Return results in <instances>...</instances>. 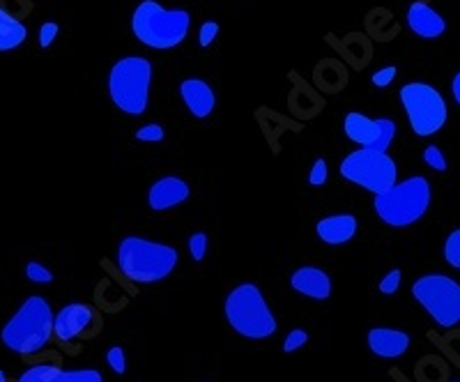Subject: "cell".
Instances as JSON below:
<instances>
[{
  "instance_id": "cell-11",
  "label": "cell",
  "mask_w": 460,
  "mask_h": 382,
  "mask_svg": "<svg viewBox=\"0 0 460 382\" xmlns=\"http://www.w3.org/2000/svg\"><path fill=\"white\" fill-rule=\"evenodd\" d=\"M97 314L90 304L74 302L63 307L53 318V337L60 343H72L95 327Z\"/></svg>"
},
{
  "instance_id": "cell-3",
  "label": "cell",
  "mask_w": 460,
  "mask_h": 382,
  "mask_svg": "<svg viewBox=\"0 0 460 382\" xmlns=\"http://www.w3.org/2000/svg\"><path fill=\"white\" fill-rule=\"evenodd\" d=\"M226 323L235 334L249 341H265L278 330L277 316L256 284H239L223 302Z\"/></svg>"
},
{
  "instance_id": "cell-32",
  "label": "cell",
  "mask_w": 460,
  "mask_h": 382,
  "mask_svg": "<svg viewBox=\"0 0 460 382\" xmlns=\"http://www.w3.org/2000/svg\"><path fill=\"white\" fill-rule=\"evenodd\" d=\"M451 90H454L456 104H458V106H460V72L454 76V81H451Z\"/></svg>"
},
{
  "instance_id": "cell-18",
  "label": "cell",
  "mask_w": 460,
  "mask_h": 382,
  "mask_svg": "<svg viewBox=\"0 0 460 382\" xmlns=\"http://www.w3.org/2000/svg\"><path fill=\"white\" fill-rule=\"evenodd\" d=\"M408 26L412 33L424 37V40H435L447 30V21L442 19V14L428 7V3H412L408 7Z\"/></svg>"
},
{
  "instance_id": "cell-19",
  "label": "cell",
  "mask_w": 460,
  "mask_h": 382,
  "mask_svg": "<svg viewBox=\"0 0 460 382\" xmlns=\"http://www.w3.org/2000/svg\"><path fill=\"white\" fill-rule=\"evenodd\" d=\"M26 37H28L26 26L0 7V51L17 49V46H21L26 42Z\"/></svg>"
},
{
  "instance_id": "cell-16",
  "label": "cell",
  "mask_w": 460,
  "mask_h": 382,
  "mask_svg": "<svg viewBox=\"0 0 460 382\" xmlns=\"http://www.w3.org/2000/svg\"><path fill=\"white\" fill-rule=\"evenodd\" d=\"M180 95L184 99V106L189 109V113L199 121L210 118L212 111L216 106V95L203 79H184L180 83Z\"/></svg>"
},
{
  "instance_id": "cell-24",
  "label": "cell",
  "mask_w": 460,
  "mask_h": 382,
  "mask_svg": "<svg viewBox=\"0 0 460 382\" xmlns=\"http://www.w3.org/2000/svg\"><path fill=\"white\" fill-rule=\"evenodd\" d=\"M308 343V331L301 330V327H295V330H290L288 334H285L284 339V353H297V350H301L304 346Z\"/></svg>"
},
{
  "instance_id": "cell-34",
  "label": "cell",
  "mask_w": 460,
  "mask_h": 382,
  "mask_svg": "<svg viewBox=\"0 0 460 382\" xmlns=\"http://www.w3.org/2000/svg\"><path fill=\"white\" fill-rule=\"evenodd\" d=\"M451 382H460V380H451Z\"/></svg>"
},
{
  "instance_id": "cell-29",
  "label": "cell",
  "mask_w": 460,
  "mask_h": 382,
  "mask_svg": "<svg viewBox=\"0 0 460 382\" xmlns=\"http://www.w3.org/2000/svg\"><path fill=\"white\" fill-rule=\"evenodd\" d=\"M396 76H398L396 67H382V69H378L373 76H370V81H373L375 88H386V86H392L394 81H396Z\"/></svg>"
},
{
  "instance_id": "cell-4",
  "label": "cell",
  "mask_w": 460,
  "mask_h": 382,
  "mask_svg": "<svg viewBox=\"0 0 460 382\" xmlns=\"http://www.w3.org/2000/svg\"><path fill=\"white\" fill-rule=\"evenodd\" d=\"M191 17L184 10H164L157 0H143L131 17V33L148 49L166 51L183 44L189 35Z\"/></svg>"
},
{
  "instance_id": "cell-22",
  "label": "cell",
  "mask_w": 460,
  "mask_h": 382,
  "mask_svg": "<svg viewBox=\"0 0 460 382\" xmlns=\"http://www.w3.org/2000/svg\"><path fill=\"white\" fill-rule=\"evenodd\" d=\"M106 364H108V369L115 373V376H125L127 373L125 348H120V346H111V348L106 350Z\"/></svg>"
},
{
  "instance_id": "cell-20",
  "label": "cell",
  "mask_w": 460,
  "mask_h": 382,
  "mask_svg": "<svg viewBox=\"0 0 460 382\" xmlns=\"http://www.w3.org/2000/svg\"><path fill=\"white\" fill-rule=\"evenodd\" d=\"M26 277H28V281H33V284L37 285H49L53 284V279H56V274L51 272V269L46 268L44 262L40 261H28L26 262Z\"/></svg>"
},
{
  "instance_id": "cell-14",
  "label": "cell",
  "mask_w": 460,
  "mask_h": 382,
  "mask_svg": "<svg viewBox=\"0 0 460 382\" xmlns=\"http://www.w3.org/2000/svg\"><path fill=\"white\" fill-rule=\"evenodd\" d=\"M290 288L300 295L316 300V302H324L331 297V277L324 269L313 268V265H304L297 268L290 274Z\"/></svg>"
},
{
  "instance_id": "cell-33",
  "label": "cell",
  "mask_w": 460,
  "mask_h": 382,
  "mask_svg": "<svg viewBox=\"0 0 460 382\" xmlns=\"http://www.w3.org/2000/svg\"><path fill=\"white\" fill-rule=\"evenodd\" d=\"M0 382H7V378H5V371H0Z\"/></svg>"
},
{
  "instance_id": "cell-5",
  "label": "cell",
  "mask_w": 460,
  "mask_h": 382,
  "mask_svg": "<svg viewBox=\"0 0 460 382\" xmlns=\"http://www.w3.org/2000/svg\"><path fill=\"white\" fill-rule=\"evenodd\" d=\"M431 200V183L426 177L415 175L392 184L386 191L375 196L373 210L389 229H408L426 214Z\"/></svg>"
},
{
  "instance_id": "cell-1",
  "label": "cell",
  "mask_w": 460,
  "mask_h": 382,
  "mask_svg": "<svg viewBox=\"0 0 460 382\" xmlns=\"http://www.w3.org/2000/svg\"><path fill=\"white\" fill-rule=\"evenodd\" d=\"M115 265L131 284L152 285L168 279L180 265V252L166 242L127 235L115 249Z\"/></svg>"
},
{
  "instance_id": "cell-12",
  "label": "cell",
  "mask_w": 460,
  "mask_h": 382,
  "mask_svg": "<svg viewBox=\"0 0 460 382\" xmlns=\"http://www.w3.org/2000/svg\"><path fill=\"white\" fill-rule=\"evenodd\" d=\"M189 196H191V187H189L187 180L177 175H166L150 184L148 206L154 212H168L187 203Z\"/></svg>"
},
{
  "instance_id": "cell-26",
  "label": "cell",
  "mask_w": 460,
  "mask_h": 382,
  "mask_svg": "<svg viewBox=\"0 0 460 382\" xmlns=\"http://www.w3.org/2000/svg\"><path fill=\"white\" fill-rule=\"evenodd\" d=\"M327 180H330V164L324 160H316V164L308 171V184L311 187H323Z\"/></svg>"
},
{
  "instance_id": "cell-7",
  "label": "cell",
  "mask_w": 460,
  "mask_h": 382,
  "mask_svg": "<svg viewBox=\"0 0 460 382\" xmlns=\"http://www.w3.org/2000/svg\"><path fill=\"white\" fill-rule=\"evenodd\" d=\"M412 295L440 327L460 323V284L447 274H424L412 284Z\"/></svg>"
},
{
  "instance_id": "cell-25",
  "label": "cell",
  "mask_w": 460,
  "mask_h": 382,
  "mask_svg": "<svg viewBox=\"0 0 460 382\" xmlns=\"http://www.w3.org/2000/svg\"><path fill=\"white\" fill-rule=\"evenodd\" d=\"M401 284H403V272L394 268V269H389L385 277H382L380 284H378V291H380L382 295H396L398 288H401Z\"/></svg>"
},
{
  "instance_id": "cell-17",
  "label": "cell",
  "mask_w": 460,
  "mask_h": 382,
  "mask_svg": "<svg viewBox=\"0 0 460 382\" xmlns=\"http://www.w3.org/2000/svg\"><path fill=\"white\" fill-rule=\"evenodd\" d=\"M357 229L359 222L355 214H330V217H323L316 223V235L324 245L341 246L353 240Z\"/></svg>"
},
{
  "instance_id": "cell-10",
  "label": "cell",
  "mask_w": 460,
  "mask_h": 382,
  "mask_svg": "<svg viewBox=\"0 0 460 382\" xmlns=\"http://www.w3.org/2000/svg\"><path fill=\"white\" fill-rule=\"evenodd\" d=\"M343 131L353 143H357L359 148L378 150V152H386L389 145L396 138V122L389 118H369V115L359 113V111H350L343 121Z\"/></svg>"
},
{
  "instance_id": "cell-15",
  "label": "cell",
  "mask_w": 460,
  "mask_h": 382,
  "mask_svg": "<svg viewBox=\"0 0 460 382\" xmlns=\"http://www.w3.org/2000/svg\"><path fill=\"white\" fill-rule=\"evenodd\" d=\"M369 350L380 360H398L409 348V334L394 327H373L369 330Z\"/></svg>"
},
{
  "instance_id": "cell-2",
  "label": "cell",
  "mask_w": 460,
  "mask_h": 382,
  "mask_svg": "<svg viewBox=\"0 0 460 382\" xmlns=\"http://www.w3.org/2000/svg\"><path fill=\"white\" fill-rule=\"evenodd\" d=\"M53 318L56 314L44 297H26L17 308V314L7 320L0 331V341L12 353L26 355V357L42 353L53 339Z\"/></svg>"
},
{
  "instance_id": "cell-9",
  "label": "cell",
  "mask_w": 460,
  "mask_h": 382,
  "mask_svg": "<svg viewBox=\"0 0 460 382\" xmlns=\"http://www.w3.org/2000/svg\"><path fill=\"white\" fill-rule=\"evenodd\" d=\"M401 102L415 136H433L447 125V102L438 88L419 83V81L408 83L401 88Z\"/></svg>"
},
{
  "instance_id": "cell-28",
  "label": "cell",
  "mask_w": 460,
  "mask_h": 382,
  "mask_svg": "<svg viewBox=\"0 0 460 382\" xmlns=\"http://www.w3.org/2000/svg\"><path fill=\"white\" fill-rule=\"evenodd\" d=\"M166 138L164 127L152 122V125H145L141 129H136V141L141 143H161Z\"/></svg>"
},
{
  "instance_id": "cell-27",
  "label": "cell",
  "mask_w": 460,
  "mask_h": 382,
  "mask_svg": "<svg viewBox=\"0 0 460 382\" xmlns=\"http://www.w3.org/2000/svg\"><path fill=\"white\" fill-rule=\"evenodd\" d=\"M424 161L431 166L433 171L438 173L447 171V157H444V152L438 148V145H428V148L424 150Z\"/></svg>"
},
{
  "instance_id": "cell-31",
  "label": "cell",
  "mask_w": 460,
  "mask_h": 382,
  "mask_svg": "<svg viewBox=\"0 0 460 382\" xmlns=\"http://www.w3.org/2000/svg\"><path fill=\"white\" fill-rule=\"evenodd\" d=\"M58 30H60V28H58L56 21L42 23V28H40V46H42V49H49V46L56 42Z\"/></svg>"
},
{
  "instance_id": "cell-6",
  "label": "cell",
  "mask_w": 460,
  "mask_h": 382,
  "mask_svg": "<svg viewBox=\"0 0 460 382\" xmlns=\"http://www.w3.org/2000/svg\"><path fill=\"white\" fill-rule=\"evenodd\" d=\"M152 63L143 56L120 58L108 74V95L122 113L143 115L150 102Z\"/></svg>"
},
{
  "instance_id": "cell-21",
  "label": "cell",
  "mask_w": 460,
  "mask_h": 382,
  "mask_svg": "<svg viewBox=\"0 0 460 382\" xmlns=\"http://www.w3.org/2000/svg\"><path fill=\"white\" fill-rule=\"evenodd\" d=\"M444 261L449 262L451 268L460 269V229L451 230L444 240Z\"/></svg>"
},
{
  "instance_id": "cell-23",
  "label": "cell",
  "mask_w": 460,
  "mask_h": 382,
  "mask_svg": "<svg viewBox=\"0 0 460 382\" xmlns=\"http://www.w3.org/2000/svg\"><path fill=\"white\" fill-rule=\"evenodd\" d=\"M207 245H210L207 235H205V233H191V235H189V240H187L189 256H191L196 262L205 261V256H207Z\"/></svg>"
},
{
  "instance_id": "cell-8",
  "label": "cell",
  "mask_w": 460,
  "mask_h": 382,
  "mask_svg": "<svg viewBox=\"0 0 460 382\" xmlns=\"http://www.w3.org/2000/svg\"><path fill=\"white\" fill-rule=\"evenodd\" d=\"M343 180L366 189L373 196L382 194L398 183V166L386 152L359 148L350 152L339 166Z\"/></svg>"
},
{
  "instance_id": "cell-30",
  "label": "cell",
  "mask_w": 460,
  "mask_h": 382,
  "mask_svg": "<svg viewBox=\"0 0 460 382\" xmlns=\"http://www.w3.org/2000/svg\"><path fill=\"white\" fill-rule=\"evenodd\" d=\"M216 35H219V23L205 21L203 26H200V33H199L200 46H203V49H207V46H210L212 42L216 40Z\"/></svg>"
},
{
  "instance_id": "cell-13",
  "label": "cell",
  "mask_w": 460,
  "mask_h": 382,
  "mask_svg": "<svg viewBox=\"0 0 460 382\" xmlns=\"http://www.w3.org/2000/svg\"><path fill=\"white\" fill-rule=\"evenodd\" d=\"M19 382H104V376L97 369H60L56 364H35L19 376Z\"/></svg>"
}]
</instances>
